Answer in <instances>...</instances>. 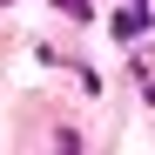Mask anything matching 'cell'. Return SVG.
I'll use <instances>...</instances> for the list:
<instances>
[{"label":"cell","instance_id":"3","mask_svg":"<svg viewBox=\"0 0 155 155\" xmlns=\"http://www.w3.org/2000/svg\"><path fill=\"white\" fill-rule=\"evenodd\" d=\"M0 7H14V0H0Z\"/></svg>","mask_w":155,"mask_h":155},{"label":"cell","instance_id":"1","mask_svg":"<svg viewBox=\"0 0 155 155\" xmlns=\"http://www.w3.org/2000/svg\"><path fill=\"white\" fill-rule=\"evenodd\" d=\"M142 34H148V14L142 7H121L115 14V41H142Z\"/></svg>","mask_w":155,"mask_h":155},{"label":"cell","instance_id":"2","mask_svg":"<svg viewBox=\"0 0 155 155\" xmlns=\"http://www.w3.org/2000/svg\"><path fill=\"white\" fill-rule=\"evenodd\" d=\"M54 7H61L68 20H88V0H54Z\"/></svg>","mask_w":155,"mask_h":155}]
</instances>
